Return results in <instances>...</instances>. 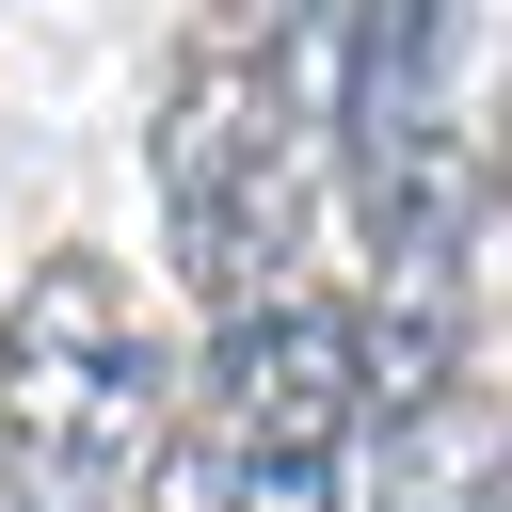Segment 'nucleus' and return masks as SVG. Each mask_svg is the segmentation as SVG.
<instances>
[{
    "label": "nucleus",
    "mask_w": 512,
    "mask_h": 512,
    "mask_svg": "<svg viewBox=\"0 0 512 512\" xmlns=\"http://www.w3.org/2000/svg\"><path fill=\"white\" fill-rule=\"evenodd\" d=\"M176 416V368L144 352V304L112 256H48L0 304V464L48 512H96Z\"/></svg>",
    "instance_id": "obj_2"
},
{
    "label": "nucleus",
    "mask_w": 512,
    "mask_h": 512,
    "mask_svg": "<svg viewBox=\"0 0 512 512\" xmlns=\"http://www.w3.org/2000/svg\"><path fill=\"white\" fill-rule=\"evenodd\" d=\"M496 496H512V432H496L480 384L384 416V496H368V512H496Z\"/></svg>",
    "instance_id": "obj_5"
},
{
    "label": "nucleus",
    "mask_w": 512,
    "mask_h": 512,
    "mask_svg": "<svg viewBox=\"0 0 512 512\" xmlns=\"http://www.w3.org/2000/svg\"><path fill=\"white\" fill-rule=\"evenodd\" d=\"M496 512H512V496H496Z\"/></svg>",
    "instance_id": "obj_8"
},
{
    "label": "nucleus",
    "mask_w": 512,
    "mask_h": 512,
    "mask_svg": "<svg viewBox=\"0 0 512 512\" xmlns=\"http://www.w3.org/2000/svg\"><path fill=\"white\" fill-rule=\"evenodd\" d=\"M352 416H368V336H352V304L272 288V304H240L224 352H208L192 464H240V448H352Z\"/></svg>",
    "instance_id": "obj_3"
},
{
    "label": "nucleus",
    "mask_w": 512,
    "mask_h": 512,
    "mask_svg": "<svg viewBox=\"0 0 512 512\" xmlns=\"http://www.w3.org/2000/svg\"><path fill=\"white\" fill-rule=\"evenodd\" d=\"M448 32H464V0H352V32H336V144L352 160L448 112Z\"/></svg>",
    "instance_id": "obj_4"
},
{
    "label": "nucleus",
    "mask_w": 512,
    "mask_h": 512,
    "mask_svg": "<svg viewBox=\"0 0 512 512\" xmlns=\"http://www.w3.org/2000/svg\"><path fill=\"white\" fill-rule=\"evenodd\" d=\"M176 512H352V464L336 448H240V464H192Z\"/></svg>",
    "instance_id": "obj_6"
},
{
    "label": "nucleus",
    "mask_w": 512,
    "mask_h": 512,
    "mask_svg": "<svg viewBox=\"0 0 512 512\" xmlns=\"http://www.w3.org/2000/svg\"><path fill=\"white\" fill-rule=\"evenodd\" d=\"M304 64L256 0H208L160 64V224H176V272L208 320L272 304L288 288V240H304Z\"/></svg>",
    "instance_id": "obj_1"
},
{
    "label": "nucleus",
    "mask_w": 512,
    "mask_h": 512,
    "mask_svg": "<svg viewBox=\"0 0 512 512\" xmlns=\"http://www.w3.org/2000/svg\"><path fill=\"white\" fill-rule=\"evenodd\" d=\"M496 176H512V160H496Z\"/></svg>",
    "instance_id": "obj_7"
}]
</instances>
